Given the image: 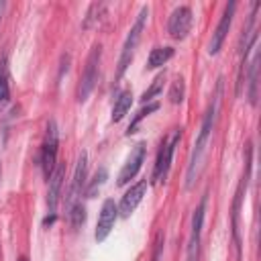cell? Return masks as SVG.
<instances>
[{"label": "cell", "mask_w": 261, "mask_h": 261, "mask_svg": "<svg viewBox=\"0 0 261 261\" xmlns=\"http://www.w3.org/2000/svg\"><path fill=\"white\" fill-rule=\"evenodd\" d=\"M220 86L216 88V96L214 100L210 102L206 114H204V120H202V126L198 130V137H196V143H194V149H192V155H190V163H188V173H186V186L192 188L198 173H200V167H202V159H204V153H206V147H208V141H210V135H212V128H214V120H216V106H218V94H220Z\"/></svg>", "instance_id": "6da1fadb"}, {"label": "cell", "mask_w": 261, "mask_h": 261, "mask_svg": "<svg viewBox=\"0 0 261 261\" xmlns=\"http://www.w3.org/2000/svg\"><path fill=\"white\" fill-rule=\"evenodd\" d=\"M147 16H149V8L143 6L141 12H139V16H137V20H135V24L130 27V31H128V35H126V39H124L122 49H120V57H118L114 82H118V80L124 75V71L128 69V65H130V61H133V57H135V53H137V45H139V41H141V35H143Z\"/></svg>", "instance_id": "7a4b0ae2"}, {"label": "cell", "mask_w": 261, "mask_h": 261, "mask_svg": "<svg viewBox=\"0 0 261 261\" xmlns=\"http://www.w3.org/2000/svg\"><path fill=\"white\" fill-rule=\"evenodd\" d=\"M100 61H102V45H94L86 57V65L84 71L80 75V84H77V102H86L88 96L92 94V90L96 88L98 75H100Z\"/></svg>", "instance_id": "3957f363"}, {"label": "cell", "mask_w": 261, "mask_h": 261, "mask_svg": "<svg viewBox=\"0 0 261 261\" xmlns=\"http://www.w3.org/2000/svg\"><path fill=\"white\" fill-rule=\"evenodd\" d=\"M181 141V128H175L163 143H161V149L157 153V159H155V167H153V175L151 179L157 184V181H163L169 167H171V159H173V153H175V147L179 145Z\"/></svg>", "instance_id": "277c9868"}, {"label": "cell", "mask_w": 261, "mask_h": 261, "mask_svg": "<svg viewBox=\"0 0 261 261\" xmlns=\"http://www.w3.org/2000/svg\"><path fill=\"white\" fill-rule=\"evenodd\" d=\"M249 173H251V149L247 145V153H245V173H243V179L237 188V194H234V202H232V239H234V249H237V259L241 261V228H239V214H241V204H243V198H245V192H247V184H249Z\"/></svg>", "instance_id": "5b68a950"}, {"label": "cell", "mask_w": 261, "mask_h": 261, "mask_svg": "<svg viewBox=\"0 0 261 261\" xmlns=\"http://www.w3.org/2000/svg\"><path fill=\"white\" fill-rule=\"evenodd\" d=\"M57 149H59V130H57L55 120H49L45 128L43 145H41V167H43L45 177H49L57 165Z\"/></svg>", "instance_id": "8992f818"}, {"label": "cell", "mask_w": 261, "mask_h": 261, "mask_svg": "<svg viewBox=\"0 0 261 261\" xmlns=\"http://www.w3.org/2000/svg\"><path fill=\"white\" fill-rule=\"evenodd\" d=\"M206 204L208 198L204 196L198 204V208L192 214V230L188 239V251H186V261H198L200 259V243H202V226H204V214H206Z\"/></svg>", "instance_id": "52a82bcc"}, {"label": "cell", "mask_w": 261, "mask_h": 261, "mask_svg": "<svg viewBox=\"0 0 261 261\" xmlns=\"http://www.w3.org/2000/svg\"><path fill=\"white\" fill-rule=\"evenodd\" d=\"M194 22V14L190 6H177L173 8V12L169 14V22H167V33L171 35V39L175 41H184L192 29Z\"/></svg>", "instance_id": "ba28073f"}, {"label": "cell", "mask_w": 261, "mask_h": 261, "mask_svg": "<svg viewBox=\"0 0 261 261\" xmlns=\"http://www.w3.org/2000/svg\"><path fill=\"white\" fill-rule=\"evenodd\" d=\"M234 10H237V2H228V4L224 6V12H222V16H220V20H218V24H216V29H214V33H212L210 45H208V53H210V55H216V53L222 49V45H224V41H226V35H228V31H230L232 18H234Z\"/></svg>", "instance_id": "9c48e42d"}, {"label": "cell", "mask_w": 261, "mask_h": 261, "mask_svg": "<svg viewBox=\"0 0 261 261\" xmlns=\"http://www.w3.org/2000/svg\"><path fill=\"white\" fill-rule=\"evenodd\" d=\"M88 153L82 151L80 157H77V163H75V171H73V179H71V186H69V194H67V210L80 202V196L82 192L86 190V184H88Z\"/></svg>", "instance_id": "30bf717a"}, {"label": "cell", "mask_w": 261, "mask_h": 261, "mask_svg": "<svg viewBox=\"0 0 261 261\" xmlns=\"http://www.w3.org/2000/svg\"><path fill=\"white\" fill-rule=\"evenodd\" d=\"M118 218V206L112 198L104 200L102 202V208H100V214H98V222H96V232H94V239L98 243L106 241V237L110 234V230L114 228V222Z\"/></svg>", "instance_id": "8fae6325"}, {"label": "cell", "mask_w": 261, "mask_h": 261, "mask_svg": "<svg viewBox=\"0 0 261 261\" xmlns=\"http://www.w3.org/2000/svg\"><path fill=\"white\" fill-rule=\"evenodd\" d=\"M145 192H147V179H141V181H137L135 186H130V188L124 192V196L120 198V204H116V206H118V214H120L122 218H128V216L137 210V206L141 204Z\"/></svg>", "instance_id": "7c38bea8"}, {"label": "cell", "mask_w": 261, "mask_h": 261, "mask_svg": "<svg viewBox=\"0 0 261 261\" xmlns=\"http://www.w3.org/2000/svg\"><path fill=\"white\" fill-rule=\"evenodd\" d=\"M145 153H147L145 143L135 145V149L130 151L126 163L122 165V169H120V173H118V186H126V184L139 173V169H141V165H143V161H145Z\"/></svg>", "instance_id": "4fadbf2b"}, {"label": "cell", "mask_w": 261, "mask_h": 261, "mask_svg": "<svg viewBox=\"0 0 261 261\" xmlns=\"http://www.w3.org/2000/svg\"><path fill=\"white\" fill-rule=\"evenodd\" d=\"M63 177H65V163H57L55 169L51 171L49 179V190H47V208L49 214H55L59 196H61V188H63Z\"/></svg>", "instance_id": "5bb4252c"}, {"label": "cell", "mask_w": 261, "mask_h": 261, "mask_svg": "<svg viewBox=\"0 0 261 261\" xmlns=\"http://www.w3.org/2000/svg\"><path fill=\"white\" fill-rule=\"evenodd\" d=\"M245 82H247V98H249L251 106H255L257 104V88H259V51L253 53Z\"/></svg>", "instance_id": "9a60e30c"}, {"label": "cell", "mask_w": 261, "mask_h": 261, "mask_svg": "<svg viewBox=\"0 0 261 261\" xmlns=\"http://www.w3.org/2000/svg\"><path fill=\"white\" fill-rule=\"evenodd\" d=\"M130 104H133V92H130V90H122V92L116 96L114 106H112V116H110V118H112V122L122 120V118H124V114L128 112Z\"/></svg>", "instance_id": "2e32d148"}, {"label": "cell", "mask_w": 261, "mask_h": 261, "mask_svg": "<svg viewBox=\"0 0 261 261\" xmlns=\"http://www.w3.org/2000/svg\"><path fill=\"white\" fill-rule=\"evenodd\" d=\"M173 53H175L173 47H153L149 57H147V69H155V67L165 65L173 57Z\"/></svg>", "instance_id": "e0dca14e"}, {"label": "cell", "mask_w": 261, "mask_h": 261, "mask_svg": "<svg viewBox=\"0 0 261 261\" xmlns=\"http://www.w3.org/2000/svg\"><path fill=\"white\" fill-rule=\"evenodd\" d=\"M10 100V73L6 57L0 59V108H4Z\"/></svg>", "instance_id": "ac0fdd59"}, {"label": "cell", "mask_w": 261, "mask_h": 261, "mask_svg": "<svg viewBox=\"0 0 261 261\" xmlns=\"http://www.w3.org/2000/svg\"><path fill=\"white\" fill-rule=\"evenodd\" d=\"M106 179H108V171H106V167H100V169L94 173L92 181L86 184V196H88V198H94V194L104 186Z\"/></svg>", "instance_id": "d6986e66"}, {"label": "cell", "mask_w": 261, "mask_h": 261, "mask_svg": "<svg viewBox=\"0 0 261 261\" xmlns=\"http://www.w3.org/2000/svg\"><path fill=\"white\" fill-rule=\"evenodd\" d=\"M159 108V102H149V104H145L137 114H135V118L130 120V124H128V128H126V135H133L135 130H137V126H139V122L145 118V116H149L151 112H155Z\"/></svg>", "instance_id": "ffe728a7"}, {"label": "cell", "mask_w": 261, "mask_h": 261, "mask_svg": "<svg viewBox=\"0 0 261 261\" xmlns=\"http://www.w3.org/2000/svg\"><path fill=\"white\" fill-rule=\"evenodd\" d=\"M67 218H69V222H71L73 228L82 226L84 220H86V206H84L82 202H75V204L67 210Z\"/></svg>", "instance_id": "44dd1931"}, {"label": "cell", "mask_w": 261, "mask_h": 261, "mask_svg": "<svg viewBox=\"0 0 261 261\" xmlns=\"http://www.w3.org/2000/svg\"><path fill=\"white\" fill-rule=\"evenodd\" d=\"M161 88H163V73H159V75L153 80V84L149 86V90H145V92H143L141 102H143V104H149V102H151V100L161 92Z\"/></svg>", "instance_id": "7402d4cb"}, {"label": "cell", "mask_w": 261, "mask_h": 261, "mask_svg": "<svg viewBox=\"0 0 261 261\" xmlns=\"http://www.w3.org/2000/svg\"><path fill=\"white\" fill-rule=\"evenodd\" d=\"M104 10H106V4H104V2H96V4H92L90 10H88V14H86L84 27L90 29V27L94 24V20H100V16L104 14Z\"/></svg>", "instance_id": "603a6c76"}, {"label": "cell", "mask_w": 261, "mask_h": 261, "mask_svg": "<svg viewBox=\"0 0 261 261\" xmlns=\"http://www.w3.org/2000/svg\"><path fill=\"white\" fill-rule=\"evenodd\" d=\"M184 92H186L184 77H175V80H173V84H171V90H169V102L179 104V102L184 100Z\"/></svg>", "instance_id": "cb8c5ba5"}, {"label": "cell", "mask_w": 261, "mask_h": 261, "mask_svg": "<svg viewBox=\"0 0 261 261\" xmlns=\"http://www.w3.org/2000/svg\"><path fill=\"white\" fill-rule=\"evenodd\" d=\"M161 255H163V234L159 232L155 237V245H153V253H151L149 261H161Z\"/></svg>", "instance_id": "d4e9b609"}, {"label": "cell", "mask_w": 261, "mask_h": 261, "mask_svg": "<svg viewBox=\"0 0 261 261\" xmlns=\"http://www.w3.org/2000/svg\"><path fill=\"white\" fill-rule=\"evenodd\" d=\"M18 261H29V259L27 257H18Z\"/></svg>", "instance_id": "484cf974"}, {"label": "cell", "mask_w": 261, "mask_h": 261, "mask_svg": "<svg viewBox=\"0 0 261 261\" xmlns=\"http://www.w3.org/2000/svg\"><path fill=\"white\" fill-rule=\"evenodd\" d=\"M0 179H2V161H0Z\"/></svg>", "instance_id": "4316f807"}]
</instances>
